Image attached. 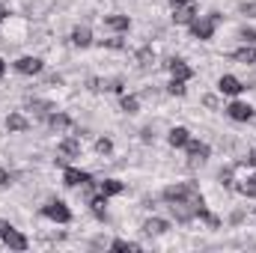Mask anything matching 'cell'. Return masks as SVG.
<instances>
[{
	"label": "cell",
	"mask_w": 256,
	"mask_h": 253,
	"mask_svg": "<svg viewBox=\"0 0 256 253\" xmlns=\"http://www.w3.org/2000/svg\"><path fill=\"white\" fill-rule=\"evenodd\" d=\"M164 200L173 206V212H176V218L185 224V220H191L196 218V208L202 206V194L194 188L191 182H182V185H170V188H164Z\"/></svg>",
	"instance_id": "6da1fadb"
},
{
	"label": "cell",
	"mask_w": 256,
	"mask_h": 253,
	"mask_svg": "<svg viewBox=\"0 0 256 253\" xmlns=\"http://www.w3.org/2000/svg\"><path fill=\"white\" fill-rule=\"evenodd\" d=\"M220 179L232 190H238L242 196H256V176L254 173H244V167H232V170L220 173Z\"/></svg>",
	"instance_id": "7a4b0ae2"
},
{
	"label": "cell",
	"mask_w": 256,
	"mask_h": 253,
	"mask_svg": "<svg viewBox=\"0 0 256 253\" xmlns=\"http://www.w3.org/2000/svg\"><path fill=\"white\" fill-rule=\"evenodd\" d=\"M220 24V15H208V18H194L191 21V33L194 39H200V42H206V39H212L214 36V27Z\"/></svg>",
	"instance_id": "3957f363"
},
{
	"label": "cell",
	"mask_w": 256,
	"mask_h": 253,
	"mask_svg": "<svg viewBox=\"0 0 256 253\" xmlns=\"http://www.w3.org/2000/svg\"><path fill=\"white\" fill-rule=\"evenodd\" d=\"M42 214H45V218H51V220H57V224H68V220H72L68 206L60 202V200H57V202H48V206L42 208Z\"/></svg>",
	"instance_id": "277c9868"
},
{
	"label": "cell",
	"mask_w": 256,
	"mask_h": 253,
	"mask_svg": "<svg viewBox=\"0 0 256 253\" xmlns=\"http://www.w3.org/2000/svg\"><path fill=\"white\" fill-rule=\"evenodd\" d=\"M226 114H230V120H236V122H248V120H254V108H250L248 102H232V104L226 108Z\"/></svg>",
	"instance_id": "5b68a950"
},
{
	"label": "cell",
	"mask_w": 256,
	"mask_h": 253,
	"mask_svg": "<svg viewBox=\"0 0 256 253\" xmlns=\"http://www.w3.org/2000/svg\"><path fill=\"white\" fill-rule=\"evenodd\" d=\"M63 182L68 185V188H78V185H90L92 179H90V173H86V170H78V167H66Z\"/></svg>",
	"instance_id": "8992f818"
},
{
	"label": "cell",
	"mask_w": 256,
	"mask_h": 253,
	"mask_svg": "<svg viewBox=\"0 0 256 253\" xmlns=\"http://www.w3.org/2000/svg\"><path fill=\"white\" fill-rule=\"evenodd\" d=\"M78 155H80V140H78V137H66L63 143H60V158H57V161L66 164L68 158H78Z\"/></svg>",
	"instance_id": "52a82bcc"
},
{
	"label": "cell",
	"mask_w": 256,
	"mask_h": 253,
	"mask_svg": "<svg viewBox=\"0 0 256 253\" xmlns=\"http://www.w3.org/2000/svg\"><path fill=\"white\" fill-rule=\"evenodd\" d=\"M218 90H220L224 96H238V92L244 90V84H242L238 78H232V74H224V78L218 80Z\"/></svg>",
	"instance_id": "ba28073f"
},
{
	"label": "cell",
	"mask_w": 256,
	"mask_h": 253,
	"mask_svg": "<svg viewBox=\"0 0 256 253\" xmlns=\"http://www.w3.org/2000/svg\"><path fill=\"white\" fill-rule=\"evenodd\" d=\"M185 149H188V158H191L194 164H202V161L208 158V146H206V143H200V140H188V143H185Z\"/></svg>",
	"instance_id": "9c48e42d"
},
{
	"label": "cell",
	"mask_w": 256,
	"mask_h": 253,
	"mask_svg": "<svg viewBox=\"0 0 256 253\" xmlns=\"http://www.w3.org/2000/svg\"><path fill=\"white\" fill-rule=\"evenodd\" d=\"M15 68H18L21 74H39V72H42V60H39V57H21V60L15 63Z\"/></svg>",
	"instance_id": "30bf717a"
},
{
	"label": "cell",
	"mask_w": 256,
	"mask_h": 253,
	"mask_svg": "<svg viewBox=\"0 0 256 253\" xmlns=\"http://www.w3.org/2000/svg\"><path fill=\"white\" fill-rule=\"evenodd\" d=\"M3 242H6V248H12V250H27V238H24V236H21L15 226H12V230L3 236Z\"/></svg>",
	"instance_id": "8fae6325"
},
{
	"label": "cell",
	"mask_w": 256,
	"mask_h": 253,
	"mask_svg": "<svg viewBox=\"0 0 256 253\" xmlns=\"http://www.w3.org/2000/svg\"><path fill=\"white\" fill-rule=\"evenodd\" d=\"M167 140H170V146H176V149H185V143L191 140V134H188V128H170V134H167Z\"/></svg>",
	"instance_id": "7c38bea8"
},
{
	"label": "cell",
	"mask_w": 256,
	"mask_h": 253,
	"mask_svg": "<svg viewBox=\"0 0 256 253\" xmlns=\"http://www.w3.org/2000/svg\"><path fill=\"white\" fill-rule=\"evenodd\" d=\"M167 68L173 72V78H176V80H188V78L194 74L191 66L185 63V60H170V63H167Z\"/></svg>",
	"instance_id": "4fadbf2b"
},
{
	"label": "cell",
	"mask_w": 256,
	"mask_h": 253,
	"mask_svg": "<svg viewBox=\"0 0 256 253\" xmlns=\"http://www.w3.org/2000/svg\"><path fill=\"white\" fill-rule=\"evenodd\" d=\"M92 42V33H90V27H74L72 30V45H78V48H86Z\"/></svg>",
	"instance_id": "5bb4252c"
},
{
	"label": "cell",
	"mask_w": 256,
	"mask_h": 253,
	"mask_svg": "<svg viewBox=\"0 0 256 253\" xmlns=\"http://www.w3.org/2000/svg\"><path fill=\"white\" fill-rule=\"evenodd\" d=\"M143 230H146L149 236H164V232L170 230V224H167V220H161V218H149V220L143 224Z\"/></svg>",
	"instance_id": "9a60e30c"
},
{
	"label": "cell",
	"mask_w": 256,
	"mask_h": 253,
	"mask_svg": "<svg viewBox=\"0 0 256 253\" xmlns=\"http://www.w3.org/2000/svg\"><path fill=\"white\" fill-rule=\"evenodd\" d=\"M194 3H185V6H176V15H173V21L176 24H191L194 21Z\"/></svg>",
	"instance_id": "2e32d148"
},
{
	"label": "cell",
	"mask_w": 256,
	"mask_h": 253,
	"mask_svg": "<svg viewBox=\"0 0 256 253\" xmlns=\"http://www.w3.org/2000/svg\"><path fill=\"white\" fill-rule=\"evenodd\" d=\"M98 190H102L104 196H116V194H122V190H126V185H122L120 179H104V182L98 185Z\"/></svg>",
	"instance_id": "e0dca14e"
},
{
	"label": "cell",
	"mask_w": 256,
	"mask_h": 253,
	"mask_svg": "<svg viewBox=\"0 0 256 253\" xmlns=\"http://www.w3.org/2000/svg\"><path fill=\"white\" fill-rule=\"evenodd\" d=\"M104 24H108L110 30H120V33L131 27V21H128V15H108V18H104Z\"/></svg>",
	"instance_id": "ac0fdd59"
},
{
	"label": "cell",
	"mask_w": 256,
	"mask_h": 253,
	"mask_svg": "<svg viewBox=\"0 0 256 253\" xmlns=\"http://www.w3.org/2000/svg\"><path fill=\"white\" fill-rule=\"evenodd\" d=\"M27 126H30V122H27L21 114H9V116H6V128H9V131H27Z\"/></svg>",
	"instance_id": "d6986e66"
},
{
	"label": "cell",
	"mask_w": 256,
	"mask_h": 253,
	"mask_svg": "<svg viewBox=\"0 0 256 253\" xmlns=\"http://www.w3.org/2000/svg\"><path fill=\"white\" fill-rule=\"evenodd\" d=\"M48 126L54 128V131H66V128L72 126V120H68L66 114H51V116H48Z\"/></svg>",
	"instance_id": "ffe728a7"
},
{
	"label": "cell",
	"mask_w": 256,
	"mask_h": 253,
	"mask_svg": "<svg viewBox=\"0 0 256 253\" xmlns=\"http://www.w3.org/2000/svg\"><path fill=\"white\" fill-rule=\"evenodd\" d=\"M232 57H236L238 63H244V66H248V63H256V48H238Z\"/></svg>",
	"instance_id": "44dd1931"
},
{
	"label": "cell",
	"mask_w": 256,
	"mask_h": 253,
	"mask_svg": "<svg viewBox=\"0 0 256 253\" xmlns=\"http://www.w3.org/2000/svg\"><path fill=\"white\" fill-rule=\"evenodd\" d=\"M90 206H92V214L96 218H104V206H108V196L102 194V196H92L90 200Z\"/></svg>",
	"instance_id": "7402d4cb"
},
{
	"label": "cell",
	"mask_w": 256,
	"mask_h": 253,
	"mask_svg": "<svg viewBox=\"0 0 256 253\" xmlns=\"http://www.w3.org/2000/svg\"><path fill=\"white\" fill-rule=\"evenodd\" d=\"M110 250H120V253H126V250H140V244H134V242H126V238H116V242L110 244Z\"/></svg>",
	"instance_id": "603a6c76"
},
{
	"label": "cell",
	"mask_w": 256,
	"mask_h": 253,
	"mask_svg": "<svg viewBox=\"0 0 256 253\" xmlns=\"http://www.w3.org/2000/svg\"><path fill=\"white\" fill-rule=\"evenodd\" d=\"M122 110H126V114H137V110H140L137 96H122Z\"/></svg>",
	"instance_id": "cb8c5ba5"
},
{
	"label": "cell",
	"mask_w": 256,
	"mask_h": 253,
	"mask_svg": "<svg viewBox=\"0 0 256 253\" xmlns=\"http://www.w3.org/2000/svg\"><path fill=\"white\" fill-rule=\"evenodd\" d=\"M167 90H170V96H185V80H176V78H173Z\"/></svg>",
	"instance_id": "d4e9b609"
},
{
	"label": "cell",
	"mask_w": 256,
	"mask_h": 253,
	"mask_svg": "<svg viewBox=\"0 0 256 253\" xmlns=\"http://www.w3.org/2000/svg\"><path fill=\"white\" fill-rule=\"evenodd\" d=\"M96 149H98V155H110V152H114V143H110L108 137H102V140L96 143Z\"/></svg>",
	"instance_id": "484cf974"
},
{
	"label": "cell",
	"mask_w": 256,
	"mask_h": 253,
	"mask_svg": "<svg viewBox=\"0 0 256 253\" xmlns=\"http://www.w3.org/2000/svg\"><path fill=\"white\" fill-rule=\"evenodd\" d=\"M137 60H140V66H152V60H155V54H152L149 48H143V51L137 54Z\"/></svg>",
	"instance_id": "4316f807"
},
{
	"label": "cell",
	"mask_w": 256,
	"mask_h": 253,
	"mask_svg": "<svg viewBox=\"0 0 256 253\" xmlns=\"http://www.w3.org/2000/svg\"><path fill=\"white\" fill-rule=\"evenodd\" d=\"M242 36H244V42H250V45H256V30H244Z\"/></svg>",
	"instance_id": "83f0119b"
},
{
	"label": "cell",
	"mask_w": 256,
	"mask_h": 253,
	"mask_svg": "<svg viewBox=\"0 0 256 253\" xmlns=\"http://www.w3.org/2000/svg\"><path fill=\"white\" fill-rule=\"evenodd\" d=\"M9 230H12V224H9V220H0V238H3Z\"/></svg>",
	"instance_id": "f1b7e54d"
},
{
	"label": "cell",
	"mask_w": 256,
	"mask_h": 253,
	"mask_svg": "<svg viewBox=\"0 0 256 253\" xmlns=\"http://www.w3.org/2000/svg\"><path fill=\"white\" fill-rule=\"evenodd\" d=\"M104 45H108V48H122V39H108Z\"/></svg>",
	"instance_id": "f546056e"
},
{
	"label": "cell",
	"mask_w": 256,
	"mask_h": 253,
	"mask_svg": "<svg viewBox=\"0 0 256 253\" xmlns=\"http://www.w3.org/2000/svg\"><path fill=\"white\" fill-rule=\"evenodd\" d=\"M0 185H9V173H6L3 167H0Z\"/></svg>",
	"instance_id": "4dcf8cb0"
},
{
	"label": "cell",
	"mask_w": 256,
	"mask_h": 253,
	"mask_svg": "<svg viewBox=\"0 0 256 253\" xmlns=\"http://www.w3.org/2000/svg\"><path fill=\"white\" fill-rule=\"evenodd\" d=\"M248 167H256V149L248 155Z\"/></svg>",
	"instance_id": "1f68e13d"
},
{
	"label": "cell",
	"mask_w": 256,
	"mask_h": 253,
	"mask_svg": "<svg viewBox=\"0 0 256 253\" xmlns=\"http://www.w3.org/2000/svg\"><path fill=\"white\" fill-rule=\"evenodd\" d=\"M173 6H185V3H191V0H170Z\"/></svg>",
	"instance_id": "d6a6232c"
},
{
	"label": "cell",
	"mask_w": 256,
	"mask_h": 253,
	"mask_svg": "<svg viewBox=\"0 0 256 253\" xmlns=\"http://www.w3.org/2000/svg\"><path fill=\"white\" fill-rule=\"evenodd\" d=\"M6 15H9V12H6V6H0V21H6Z\"/></svg>",
	"instance_id": "836d02e7"
},
{
	"label": "cell",
	"mask_w": 256,
	"mask_h": 253,
	"mask_svg": "<svg viewBox=\"0 0 256 253\" xmlns=\"http://www.w3.org/2000/svg\"><path fill=\"white\" fill-rule=\"evenodd\" d=\"M3 72H6V63H3V60H0V78H3Z\"/></svg>",
	"instance_id": "e575fe53"
}]
</instances>
